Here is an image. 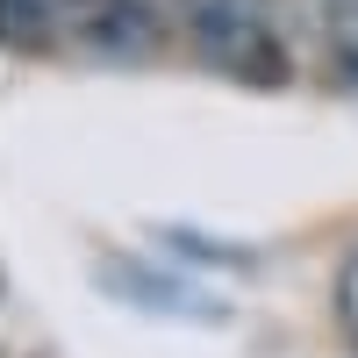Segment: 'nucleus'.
<instances>
[{
	"label": "nucleus",
	"mask_w": 358,
	"mask_h": 358,
	"mask_svg": "<svg viewBox=\"0 0 358 358\" xmlns=\"http://www.w3.org/2000/svg\"><path fill=\"white\" fill-rule=\"evenodd\" d=\"M187 22L194 50L215 72L244 79V86H280L287 79V43H280V15L265 0H172Z\"/></svg>",
	"instance_id": "1"
},
{
	"label": "nucleus",
	"mask_w": 358,
	"mask_h": 358,
	"mask_svg": "<svg viewBox=\"0 0 358 358\" xmlns=\"http://www.w3.org/2000/svg\"><path fill=\"white\" fill-rule=\"evenodd\" d=\"M330 15H337V29L358 43V0H330Z\"/></svg>",
	"instance_id": "2"
}]
</instances>
